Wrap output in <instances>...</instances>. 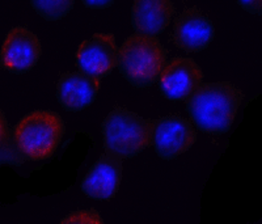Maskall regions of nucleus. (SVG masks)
Instances as JSON below:
<instances>
[{
  "label": "nucleus",
  "mask_w": 262,
  "mask_h": 224,
  "mask_svg": "<svg viewBox=\"0 0 262 224\" xmlns=\"http://www.w3.org/2000/svg\"><path fill=\"white\" fill-rule=\"evenodd\" d=\"M8 121H7L6 118V114H4V111L0 109V142L3 141L4 135H6L7 130H8Z\"/></svg>",
  "instance_id": "obj_18"
},
{
  "label": "nucleus",
  "mask_w": 262,
  "mask_h": 224,
  "mask_svg": "<svg viewBox=\"0 0 262 224\" xmlns=\"http://www.w3.org/2000/svg\"><path fill=\"white\" fill-rule=\"evenodd\" d=\"M101 80L83 72H64L57 85V100L67 111H81L95 102Z\"/></svg>",
  "instance_id": "obj_11"
},
{
  "label": "nucleus",
  "mask_w": 262,
  "mask_h": 224,
  "mask_svg": "<svg viewBox=\"0 0 262 224\" xmlns=\"http://www.w3.org/2000/svg\"><path fill=\"white\" fill-rule=\"evenodd\" d=\"M25 162H27V159L21 153L20 148L16 143L13 129L8 127L3 141L0 142V165L9 164L21 167Z\"/></svg>",
  "instance_id": "obj_14"
},
{
  "label": "nucleus",
  "mask_w": 262,
  "mask_h": 224,
  "mask_svg": "<svg viewBox=\"0 0 262 224\" xmlns=\"http://www.w3.org/2000/svg\"><path fill=\"white\" fill-rule=\"evenodd\" d=\"M41 54V42L37 34L25 27H15L3 41L0 66L11 74H27L36 66Z\"/></svg>",
  "instance_id": "obj_7"
},
{
  "label": "nucleus",
  "mask_w": 262,
  "mask_h": 224,
  "mask_svg": "<svg viewBox=\"0 0 262 224\" xmlns=\"http://www.w3.org/2000/svg\"><path fill=\"white\" fill-rule=\"evenodd\" d=\"M168 50L158 37L131 34L118 49L119 72L135 88L152 87L160 79Z\"/></svg>",
  "instance_id": "obj_2"
},
{
  "label": "nucleus",
  "mask_w": 262,
  "mask_h": 224,
  "mask_svg": "<svg viewBox=\"0 0 262 224\" xmlns=\"http://www.w3.org/2000/svg\"><path fill=\"white\" fill-rule=\"evenodd\" d=\"M30 6L37 15L46 21H58L66 17L74 8V0H32Z\"/></svg>",
  "instance_id": "obj_13"
},
{
  "label": "nucleus",
  "mask_w": 262,
  "mask_h": 224,
  "mask_svg": "<svg viewBox=\"0 0 262 224\" xmlns=\"http://www.w3.org/2000/svg\"><path fill=\"white\" fill-rule=\"evenodd\" d=\"M151 146L163 160H173L191 148L196 132L190 121L180 116L151 120Z\"/></svg>",
  "instance_id": "obj_5"
},
{
  "label": "nucleus",
  "mask_w": 262,
  "mask_h": 224,
  "mask_svg": "<svg viewBox=\"0 0 262 224\" xmlns=\"http://www.w3.org/2000/svg\"><path fill=\"white\" fill-rule=\"evenodd\" d=\"M64 132V121L53 110L30 111L13 127L16 143L29 162L50 159L62 143Z\"/></svg>",
  "instance_id": "obj_3"
},
{
  "label": "nucleus",
  "mask_w": 262,
  "mask_h": 224,
  "mask_svg": "<svg viewBox=\"0 0 262 224\" xmlns=\"http://www.w3.org/2000/svg\"><path fill=\"white\" fill-rule=\"evenodd\" d=\"M114 2L112 0H84L83 4L91 9H105L107 7L113 6Z\"/></svg>",
  "instance_id": "obj_17"
},
{
  "label": "nucleus",
  "mask_w": 262,
  "mask_h": 224,
  "mask_svg": "<svg viewBox=\"0 0 262 224\" xmlns=\"http://www.w3.org/2000/svg\"><path fill=\"white\" fill-rule=\"evenodd\" d=\"M173 42L186 53H200L215 38V27L195 7L185 9L173 23Z\"/></svg>",
  "instance_id": "obj_9"
},
{
  "label": "nucleus",
  "mask_w": 262,
  "mask_h": 224,
  "mask_svg": "<svg viewBox=\"0 0 262 224\" xmlns=\"http://www.w3.org/2000/svg\"><path fill=\"white\" fill-rule=\"evenodd\" d=\"M105 155L125 160L151 147V120L125 108H116L101 123Z\"/></svg>",
  "instance_id": "obj_4"
},
{
  "label": "nucleus",
  "mask_w": 262,
  "mask_h": 224,
  "mask_svg": "<svg viewBox=\"0 0 262 224\" xmlns=\"http://www.w3.org/2000/svg\"><path fill=\"white\" fill-rule=\"evenodd\" d=\"M174 6L169 0H135L131 7V25L135 33L158 37L169 25Z\"/></svg>",
  "instance_id": "obj_12"
},
{
  "label": "nucleus",
  "mask_w": 262,
  "mask_h": 224,
  "mask_svg": "<svg viewBox=\"0 0 262 224\" xmlns=\"http://www.w3.org/2000/svg\"><path fill=\"white\" fill-rule=\"evenodd\" d=\"M237 4L245 9L247 12L252 13V15H261L262 13V2L257 0V2H245V0H238Z\"/></svg>",
  "instance_id": "obj_16"
},
{
  "label": "nucleus",
  "mask_w": 262,
  "mask_h": 224,
  "mask_svg": "<svg viewBox=\"0 0 262 224\" xmlns=\"http://www.w3.org/2000/svg\"><path fill=\"white\" fill-rule=\"evenodd\" d=\"M118 46L113 33H95L76 50V67L83 74L101 80L112 74L118 62Z\"/></svg>",
  "instance_id": "obj_6"
},
{
  "label": "nucleus",
  "mask_w": 262,
  "mask_h": 224,
  "mask_svg": "<svg viewBox=\"0 0 262 224\" xmlns=\"http://www.w3.org/2000/svg\"><path fill=\"white\" fill-rule=\"evenodd\" d=\"M203 83V71L191 58L176 57L165 62L159 89L169 101H185Z\"/></svg>",
  "instance_id": "obj_8"
},
{
  "label": "nucleus",
  "mask_w": 262,
  "mask_h": 224,
  "mask_svg": "<svg viewBox=\"0 0 262 224\" xmlns=\"http://www.w3.org/2000/svg\"><path fill=\"white\" fill-rule=\"evenodd\" d=\"M242 99L240 89L228 81L202 83L185 105L194 127L205 134L222 135L232 127Z\"/></svg>",
  "instance_id": "obj_1"
},
{
  "label": "nucleus",
  "mask_w": 262,
  "mask_h": 224,
  "mask_svg": "<svg viewBox=\"0 0 262 224\" xmlns=\"http://www.w3.org/2000/svg\"><path fill=\"white\" fill-rule=\"evenodd\" d=\"M122 160L104 153L81 181V191L93 200L113 199L122 181Z\"/></svg>",
  "instance_id": "obj_10"
},
{
  "label": "nucleus",
  "mask_w": 262,
  "mask_h": 224,
  "mask_svg": "<svg viewBox=\"0 0 262 224\" xmlns=\"http://www.w3.org/2000/svg\"><path fill=\"white\" fill-rule=\"evenodd\" d=\"M59 224H105V221L96 209H85L70 212Z\"/></svg>",
  "instance_id": "obj_15"
}]
</instances>
